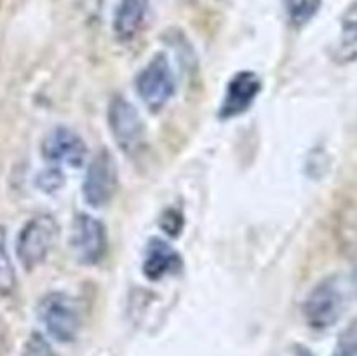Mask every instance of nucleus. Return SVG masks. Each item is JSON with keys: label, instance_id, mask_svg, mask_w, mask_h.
I'll return each instance as SVG.
<instances>
[{"label": "nucleus", "instance_id": "6e6552de", "mask_svg": "<svg viewBox=\"0 0 357 356\" xmlns=\"http://www.w3.org/2000/svg\"><path fill=\"white\" fill-rule=\"evenodd\" d=\"M42 156L51 164L80 168L86 163L87 145L72 129L56 128L42 142Z\"/></svg>", "mask_w": 357, "mask_h": 356}, {"label": "nucleus", "instance_id": "f03ea898", "mask_svg": "<svg viewBox=\"0 0 357 356\" xmlns=\"http://www.w3.org/2000/svg\"><path fill=\"white\" fill-rule=\"evenodd\" d=\"M108 128L119 149L129 157L138 156L146 142V129L135 105L115 96L108 105Z\"/></svg>", "mask_w": 357, "mask_h": 356}, {"label": "nucleus", "instance_id": "20e7f679", "mask_svg": "<svg viewBox=\"0 0 357 356\" xmlns=\"http://www.w3.org/2000/svg\"><path fill=\"white\" fill-rule=\"evenodd\" d=\"M344 313V292L337 278H326L314 286L303 304V316L314 330L333 327Z\"/></svg>", "mask_w": 357, "mask_h": 356}, {"label": "nucleus", "instance_id": "9b49d317", "mask_svg": "<svg viewBox=\"0 0 357 356\" xmlns=\"http://www.w3.org/2000/svg\"><path fill=\"white\" fill-rule=\"evenodd\" d=\"M149 0H119L114 14V31L119 40H131L143 27Z\"/></svg>", "mask_w": 357, "mask_h": 356}, {"label": "nucleus", "instance_id": "dca6fc26", "mask_svg": "<svg viewBox=\"0 0 357 356\" xmlns=\"http://www.w3.org/2000/svg\"><path fill=\"white\" fill-rule=\"evenodd\" d=\"M21 356H56V355L54 351H52L51 344L44 339V335L35 332V334H31L30 337H28V341L24 342Z\"/></svg>", "mask_w": 357, "mask_h": 356}, {"label": "nucleus", "instance_id": "f257e3e1", "mask_svg": "<svg viewBox=\"0 0 357 356\" xmlns=\"http://www.w3.org/2000/svg\"><path fill=\"white\" fill-rule=\"evenodd\" d=\"M38 316L45 330L58 342H72L82 327L79 302L63 292H52L40 300Z\"/></svg>", "mask_w": 357, "mask_h": 356}, {"label": "nucleus", "instance_id": "6ab92c4d", "mask_svg": "<svg viewBox=\"0 0 357 356\" xmlns=\"http://www.w3.org/2000/svg\"><path fill=\"white\" fill-rule=\"evenodd\" d=\"M293 356H314V355L309 351V349L303 348V346H295V348H293Z\"/></svg>", "mask_w": 357, "mask_h": 356}, {"label": "nucleus", "instance_id": "f3484780", "mask_svg": "<svg viewBox=\"0 0 357 356\" xmlns=\"http://www.w3.org/2000/svg\"><path fill=\"white\" fill-rule=\"evenodd\" d=\"M37 178H38L37 185L45 192L58 191V188L63 185V173L54 166L49 168V170H45V171H42Z\"/></svg>", "mask_w": 357, "mask_h": 356}, {"label": "nucleus", "instance_id": "0eeeda50", "mask_svg": "<svg viewBox=\"0 0 357 356\" xmlns=\"http://www.w3.org/2000/svg\"><path fill=\"white\" fill-rule=\"evenodd\" d=\"M72 248L82 264H98L107 253L105 225L87 213L75 216L72 225Z\"/></svg>", "mask_w": 357, "mask_h": 356}, {"label": "nucleus", "instance_id": "aec40b11", "mask_svg": "<svg viewBox=\"0 0 357 356\" xmlns=\"http://www.w3.org/2000/svg\"><path fill=\"white\" fill-rule=\"evenodd\" d=\"M190 2H192V0H190Z\"/></svg>", "mask_w": 357, "mask_h": 356}, {"label": "nucleus", "instance_id": "a211bd4d", "mask_svg": "<svg viewBox=\"0 0 357 356\" xmlns=\"http://www.w3.org/2000/svg\"><path fill=\"white\" fill-rule=\"evenodd\" d=\"M162 229L166 230L171 236H178V232L181 230V215L174 209H167L162 216V222H160Z\"/></svg>", "mask_w": 357, "mask_h": 356}, {"label": "nucleus", "instance_id": "423d86ee", "mask_svg": "<svg viewBox=\"0 0 357 356\" xmlns=\"http://www.w3.org/2000/svg\"><path fill=\"white\" fill-rule=\"evenodd\" d=\"M117 164L107 149H101L87 168L82 194L87 205L93 208H103L112 201L117 191Z\"/></svg>", "mask_w": 357, "mask_h": 356}, {"label": "nucleus", "instance_id": "1a4fd4ad", "mask_svg": "<svg viewBox=\"0 0 357 356\" xmlns=\"http://www.w3.org/2000/svg\"><path fill=\"white\" fill-rule=\"evenodd\" d=\"M261 91V80L253 72H239L230 79L225 98L220 107V117L232 119L244 114Z\"/></svg>", "mask_w": 357, "mask_h": 356}, {"label": "nucleus", "instance_id": "9d476101", "mask_svg": "<svg viewBox=\"0 0 357 356\" xmlns=\"http://www.w3.org/2000/svg\"><path fill=\"white\" fill-rule=\"evenodd\" d=\"M181 267V257L166 241L153 237L146 246L145 260H143V274L152 281L162 279L164 276L178 272Z\"/></svg>", "mask_w": 357, "mask_h": 356}, {"label": "nucleus", "instance_id": "7ed1b4c3", "mask_svg": "<svg viewBox=\"0 0 357 356\" xmlns=\"http://www.w3.org/2000/svg\"><path fill=\"white\" fill-rule=\"evenodd\" d=\"M58 223L49 215H37L28 220L16 241L17 258L24 269H33L47 258L58 239Z\"/></svg>", "mask_w": 357, "mask_h": 356}, {"label": "nucleus", "instance_id": "2eb2a0df", "mask_svg": "<svg viewBox=\"0 0 357 356\" xmlns=\"http://www.w3.org/2000/svg\"><path fill=\"white\" fill-rule=\"evenodd\" d=\"M342 38L345 45L357 44V0L345 9L342 16Z\"/></svg>", "mask_w": 357, "mask_h": 356}, {"label": "nucleus", "instance_id": "4468645a", "mask_svg": "<svg viewBox=\"0 0 357 356\" xmlns=\"http://www.w3.org/2000/svg\"><path fill=\"white\" fill-rule=\"evenodd\" d=\"M333 356H357V318L340 334Z\"/></svg>", "mask_w": 357, "mask_h": 356}, {"label": "nucleus", "instance_id": "39448f33", "mask_svg": "<svg viewBox=\"0 0 357 356\" xmlns=\"http://www.w3.org/2000/svg\"><path fill=\"white\" fill-rule=\"evenodd\" d=\"M136 89L150 110L159 112L166 107L174 94V75L166 54L159 52L150 59L136 79Z\"/></svg>", "mask_w": 357, "mask_h": 356}, {"label": "nucleus", "instance_id": "ddd939ff", "mask_svg": "<svg viewBox=\"0 0 357 356\" xmlns=\"http://www.w3.org/2000/svg\"><path fill=\"white\" fill-rule=\"evenodd\" d=\"M321 0H286V13L295 27H303L317 14Z\"/></svg>", "mask_w": 357, "mask_h": 356}, {"label": "nucleus", "instance_id": "f8f14e48", "mask_svg": "<svg viewBox=\"0 0 357 356\" xmlns=\"http://www.w3.org/2000/svg\"><path fill=\"white\" fill-rule=\"evenodd\" d=\"M16 288V274L7 251L6 229L0 227V295H9Z\"/></svg>", "mask_w": 357, "mask_h": 356}]
</instances>
